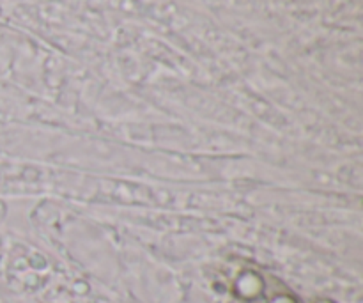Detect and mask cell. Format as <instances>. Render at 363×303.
Masks as SVG:
<instances>
[{
    "label": "cell",
    "mask_w": 363,
    "mask_h": 303,
    "mask_svg": "<svg viewBox=\"0 0 363 303\" xmlns=\"http://www.w3.org/2000/svg\"><path fill=\"white\" fill-rule=\"evenodd\" d=\"M314 303H335V302H332V300H326V298H323V300H315Z\"/></svg>",
    "instance_id": "obj_2"
},
{
    "label": "cell",
    "mask_w": 363,
    "mask_h": 303,
    "mask_svg": "<svg viewBox=\"0 0 363 303\" xmlns=\"http://www.w3.org/2000/svg\"><path fill=\"white\" fill-rule=\"evenodd\" d=\"M229 282L230 291L241 303H301L282 280L255 266L236 268Z\"/></svg>",
    "instance_id": "obj_1"
}]
</instances>
